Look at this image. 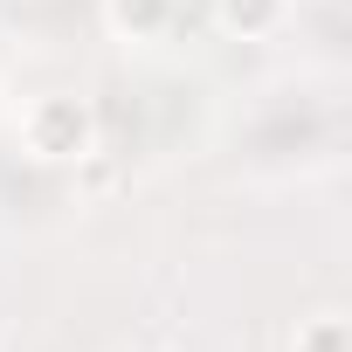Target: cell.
Here are the masks:
<instances>
[{"label": "cell", "instance_id": "cell-4", "mask_svg": "<svg viewBox=\"0 0 352 352\" xmlns=\"http://www.w3.org/2000/svg\"><path fill=\"white\" fill-rule=\"evenodd\" d=\"M297 352H345V318H311L297 331Z\"/></svg>", "mask_w": 352, "mask_h": 352}, {"label": "cell", "instance_id": "cell-2", "mask_svg": "<svg viewBox=\"0 0 352 352\" xmlns=\"http://www.w3.org/2000/svg\"><path fill=\"white\" fill-rule=\"evenodd\" d=\"M276 8H283V0H221V21L242 28V35H263L276 21Z\"/></svg>", "mask_w": 352, "mask_h": 352}, {"label": "cell", "instance_id": "cell-1", "mask_svg": "<svg viewBox=\"0 0 352 352\" xmlns=\"http://www.w3.org/2000/svg\"><path fill=\"white\" fill-rule=\"evenodd\" d=\"M28 145H35L42 159H76V152L90 145V118H83V104L49 97V104L28 118Z\"/></svg>", "mask_w": 352, "mask_h": 352}, {"label": "cell", "instance_id": "cell-3", "mask_svg": "<svg viewBox=\"0 0 352 352\" xmlns=\"http://www.w3.org/2000/svg\"><path fill=\"white\" fill-rule=\"evenodd\" d=\"M159 14H166V0H111V21H118V28H131V35H152V28H159Z\"/></svg>", "mask_w": 352, "mask_h": 352}]
</instances>
